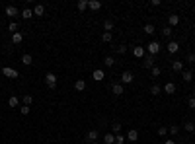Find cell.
Instances as JSON below:
<instances>
[{"instance_id": "ac0fdd59", "label": "cell", "mask_w": 195, "mask_h": 144, "mask_svg": "<svg viewBox=\"0 0 195 144\" xmlns=\"http://www.w3.org/2000/svg\"><path fill=\"white\" fill-rule=\"evenodd\" d=\"M164 92H166V94H176V84H174V82H168L166 86H164Z\"/></svg>"}, {"instance_id": "ba28073f", "label": "cell", "mask_w": 195, "mask_h": 144, "mask_svg": "<svg viewBox=\"0 0 195 144\" xmlns=\"http://www.w3.org/2000/svg\"><path fill=\"white\" fill-rule=\"evenodd\" d=\"M166 49H168V53H172V55H174V53H178V51H180V43H178V41H170Z\"/></svg>"}, {"instance_id": "7dc6e473", "label": "cell", "mask_w": 195, "mask_h": 144, "mask_svg": "<svg viewBox=\"0 0 195 144\" xmlns=\"http://www.w3.org/2000/svg\"><path fill=\"white\" fill-rule=\"evenodd\" d=\"M191 98H195V90H193V95H191Z\"/></svg>"}, {"instance_id": "7bdbcfd3", "label": "cell", "mask_w": 195, "mask_h": 144, "mask_svg": "<svg viewBox=\"0 0 195 144\" xmlns=\"http://www.w3.org/2000/svg\"><path fill=\"white\" fill-rule=\"evenodd\" d=\"M187 61L189 62H195V55H193V53H189V55H187Z\"/></svg>"}, {"instance_id": "2e32d148", "label": "cell", "mask_w": 195, "mask_h": 144, "mask_svg": "<svg viewBox=\"0 0 195 144\" xmlns=\"http://www.w3.org/2000/svg\"><path fill=\"white\" fill-rule=\"evenodd\" d=\"M172 70H176V72H183V62L174 61V62H172Z\"/></svg>"}, {"instance_id": "60d3db41", "label": "cell", "mask_w": 195, "mask_h": 144, "mask_svg": "<svg viewBox=\"0 0 195 144\" xmlns=\"http://www.w3.org/2000/svg\"><path fill=\"white\" fill-rule=\"evenodd\" d=\"M113 132H115V135H119V131H121V125H119V123H113Z\"/></svg>"}, {"instance_id": "7402d4cb", "label": "cell", "mask_w": 195, "mask_h": 144, "mask_svg": "<svg viewBox=\"0 0 195 144\" xmlns=\"http://www.w3.org/2000/svg\"><path fill=\"white\" fill-rule=\"evenodd\" d=\"M86 138H88V142H96L98 140V131H90Z\"/></svg>"}, {"instance_id": "484cf974", "label": "cell", "mask_w": 195, "mask_h": 144, "mask_svg": "<svg viewBox=\"0 0 195 144\" xmlns=\"http://www.w3.org/2000/svg\"><path fill=\"white\" fill-rule=\"evenodd\" d=\"M103 65L107 66V68H111L113 65H115V58L113 57H105V61H103Z\"/></svg>"}, {"instance_id": "bcb514c9", "label": "cell", "mask_w": 195, "mask_h": 144, "mask_svg": "<svg viewBox=\"0 0 195 144\" xmlns=\"http://www.w3.org/2000/svg\"><path fill=\"white\" fill-rule=\"evenodd\" d=\"M90 144H99V142H98V140H96V142H90Z\"/></svg>"}, {"instance_id": "f546056e", "label": "cell", "mask_w": 195, "mask_h": 144, "mask_svg": "<svg viewBox=\"0 0 195 144\" xmlns=\"http://www.w3.org/2000/svg\"><path fill=\"white\" fill-rule=\"evenodd\" d=\"M76 8H78V10H80V12H84V10H86V8H88V2H86V0H80V2H78V4H76Z\"/></svg>"}, {"instance_id": "d6a6232c", "label": "cell", "mask_w": 195, "mask_h": 144, "mask_svg": "<svg viewBox=\"0 0 195 144\" xmlns=\"http://www.w3.org/2000/svg\"><path fill=\"white\" fill-rule=\"evenodd\" d=\"M168 132H170V135H178V132H180V127H178V125L168 127Z\"/></svg>"}, {"instance_id": "f6af8a7d", "label": "cell", "mask_w": 195, "mask_h": 144, "mask_svg": "<svg viewBox=\"0 0 195 144\" xmlns=\"http://www.w3.org/2000/svg\"><path fill=\"white\" fill-rule=\"evenodd\" d=\"M164 144H176V140H166Z\"/></svg>"}, {"instance_id": "44dd1931", "label": "cell", "mask_w": 195, "mask_h": 144, "mask_svg": "<svg viewBox=\"0 0 195 144\" xmlns=\"http://www.w3.org/2000/svg\"><path fill=\"white\" fill-rule=\"evenodd\" d=\"M133 55H135L137 58L144 57V47H135V49H133Z\"/></svg>"}, {"instance_id": "8992f818", "label": "cell", "mask_w": 195, "mask_h": 144, "mask_svg": "<svg viewBox=\"0 0 195 144\" xmlns=\"http://www.w3.org/2000/svg\"><path fill=\"white\" fill-rule=\"evenodd\" d=\"M92 78H94V80H96V82H102V80L105 78V72L102 70V68H96V70H94V72H92Z\"/></svg>"}, {"instance_id": "836d02e7", "label": "cell", "mask_w": 195, "mask_h": 144, "mask_svg": "<svg viewBox=\"0 0 195 144\" xmlns=\"http://www.w3.org/2000/svg\"><path fill=\"white\" fill-rule=\"evenodd\" d=\"M172 33H174V29H172V28H168V25H166L164 29H162V35H164V37H172Z\"/></svg>"}, {"instance_id": "4316f807", "label": "cell", "mask_w": 195, "mask_h": 144, "mask_svg": "<svg viewBox=\"0 0 195 144\" xmlns=\"http://www.w3.org/2000/svg\"><path fill=\"white\" fill-rule=\"evenodd\" d=\"M111 39H113V35L109 33V31H105V33L102 35V41H103V43H109V41H111Z\"/></svg>"}, {"instance_id": "d4e9b609", "label": "cell", "mask_w": 195, "mask_h": 144, "mask_svg": "<svg viewBox=\"0 0 195 144\" xmlns=\"http://www.w3.org/2000/svg\"><path fill=\"white\" fill-rule=\"evenodd\" d=\"M103 29L111 33V29H113V22H111V20H105V22H103Z\"/></svg>"}, {"instance_id": "ffe728a7", "label": "cell", "mask_w": 195, "mask_h": 144, "mask_svg": "<svg viewBox=\"0 0 195 144\" xmlns=\"http://www.w3.org/2000/svg\"><path fill=\"white\" fill-rule=\"evenodd\" d=\"M74 88L78 90V92H84V90H86V82H84V80H76V82H74Z\"/></svg>"}, {"instance_id": "74e56055", "label": "cell", "mask_w": 195, "mask_h": 144, "mask_svg": "<svg viewBox=\"0 0 195 144\" xmlns=\"http://www.w3.org/2000/svg\"><path fill=\"white\" fill-rule=\"evenodd\" d=\"M117 53H119V55H125V53H127V45H119L117 47Z\"/></svg>"}, {"instance_id": "e575fe53", "label": "cell", "mask_w": 195, "mask_h": 144, "mask_svg": "<svg viewBox=\"0 0 195 144\" xmlns=\"http://www.w3.org/2000/svg\"><path fill=\"white\" fill-rule=\"evenodd\" d=\"M29 111H31L29 105H22V107H20V113L22 115H29Z\"/></svg>"}, {"instance_id": "6da1fadb", "label": "cell", "mask_w": 195, "mask_h": 144, "mask_svg": "<svg viewBox=\"0 0 195 144\" xmlns=\"http://www.w3.org/2000/svg\"><path fill=\"white\" fill-rule=\"evenodd\" d=\"M45 84L49 86L51 90H55L57 88V76L53 72H49V74H45Z\"/></svg>"}, {"instance_id": "ee69618b", "label": "cell", "mask_w": 195, "mask_h": 144, "mask_svg": "<svg viewBox=\"0 0 195 144\" xmlns=\"http://www.w3.org/2000/svg\"><path fill=\"white\" fill-rule=\"evenodd\" d=\"M150 6H154V8H156V6H160V0H152Z\"/></svg>"}, {"instance_id": "7a4b0ae2", "label": "cell", "mask_w": 195, "mask_h": 144, "mask_svg": "<svg viewBox=\"0 0 195 144\" xmlns=\"http://www.w3.org/2000/svg\"><path fill=\"white\" fill-rule=\"evenodd\" d=\"M146 49H148V55L154 57V55H158V53H160V43H158V41H150Z\"/></svg>"}, {"instance_id": "30bf717a", "label": "cell", "mask_w": 195, "mask_h": 144, "mask_svg": "<svg viewBox=\"0 0 195 144\" xmlns=\"http://www.w3.org/2000/svg\"><path fill=\"white\" fill-rule=\"evenodd\" d=\"M88 8L94 10V12H98V10L102 8V2H99V0H90V2H88Z\"/></svg>"}, {"instance_id": "ab89813d", "label": "cell", "mask_w": 195, "mask_h": 144, "mask_svg": "<svg viewBox=\"0 0 195 144\" xmlns=\"http://www.w3.org/2000/svg\"><path fill=\"white\" fill-rule=\"evenodd\" d=\"M168 135V129L166 127H160V129H158V136H166Z\"/></svg>"}, {"instance_id": "f35d334b", "label": "cell", "mask_w": 195, "mask_h": 144, "mask_svg": "<svg viewBox=\"0 0 195 144\" xmlns=\"http://www.w3.org/2000/svg\"><path fill=\"white\" fill-rule=\"evenodd\" d=\"M33 101V95H24V105H29Z\"/></svg>"}, {"instance_id": "d590c367", "label": "cell", "mask_w": 195, "mask_h": 144, "mask_svg": "<svg viewBox=\"0 0 195 144\" xmlns=\"http://www.w3.org/2000/svg\"><path fill=\"white\" fill-rule=\"evenodd\" d=\"M115 144H125V136L123 135H115Z\"/></svg>"}, {"instance_id": "277c9868", "label": "cell", "mask_w": 195, "mask_h": 144, "mask_svg": "<svg viewBox=\"0 0 195 144\" xmlns=\"http://www.w3.org/2000/svg\"><path fill=\"white\" fill-rule=\"evenodd\" d=\"M135 80V76H133V72H129V70H125L123 74H121V84H131Z\"/></svg>"}, {"instance_id": "d6986e66", "label": "cell", "mask_w": 195, "mask_h": 144, "mask_svg": "<svg viewBox=\"0 0 195 144\" xmlns=\"http://www.w3.org/2000/svg\"><path fill=\"white\" fill-rule=\"evenodd\" d=\"M43 14H45V6H43V4H37L35 10H33V16H37V18H39V16H43Z\"/></svg>"}, {"instance_id": "f1b7e54d", "label": "cell", "mask_w": 195, "mask_h": 144, "mask_svg": "<svg viewBox=\"0 0 195 144\" xmlns=\"http://www.w3.org/2000/svg\"><path fill=\"white\" fill-rule=\"evenodd\" d=\"M150 74H152V78H158V76H160V66H152Z\"/></svg>"}, {"instance_id": "8d00e7d4", "label": "cell", "mask_w": 195, "mask_h": 144, "mask_svg": "<svg viewBox=\"0 0 195 144\" xmlns=\"http://www.w3.org/2000/svg\"><path fill=\"white\" fill-rule=\"evenodd\" d=\"M8 29L12 31V33H18V24H16V22H12V24L8 25Z\"/></svg>"}, {"instance_id": "7c38bea8", "label": "cell", "mask_w": 195, "mask_h": 144, "mask_svg": "<svg viewBox=\"0 0 195 144\" xmlns=\"http://www.w3.org/2000/svg\"><path fill=\"white\" fill-rule=\"evenodd\" d=\"M137 138H139V131H135V129H131L129 132H127V140L129 142H135Z\"/></svg>"}, {"instance_id": "9a60e30c", "label": "cell", "mask_w": 195, "mask_h": 144, "mask_svg": "<svg viewBox=\"0 0 195 144\" xmlns=\"http://www.w3.org/2000/svg\"><path fill=\"white\" fill-rule=\"evenodd\" d=\"M22 41H24V33H20V31L18 33H12V43L18 45V43H22Z\"/></svg>"}, {"instance_id": "5b68a950", "label": "cell", "mask_w": 195, "mask_h": 144, "mask_svg": "<svg viewBox=\"0 0 195 144\" xmlns=\"http://www.w3.org/2000/svg\"><path fill=\"white\" fill-rule=\"evenodd\" d=\"M4 14L8 16V18H16V16H20V10L16 6H6V10H4Z\"/></svg>"}, {"instance_id": "5bb4252c", "label": "cell", "mask_w": 195, "mask_h": 144, "mask_svg": "<svg viewBox=\"0 0 195 144\" xmlns=\"http://www.w3.org/2000/svg\"><path fill=\"white\" fill-rule=\"evenodd\" d=\"M154 66V57L152 55H146L144 57V68H152Z\"/></svg>"}, {"instance_id": "4dcf8cb0", "label": "cell", "mask_w": 195, "mask_h": 144, "mask_svg": "<svg viewBox=\"0 0 195 144\" xmlns=\"http://www.w3.org/2000/svg\"><path fill=\"white\" fill-rule=\"evenodd\" d=\"M183 131H186V132H193L195 125H193V123H186V125H183Z\"/></svg>"}, {"instance_id": "8fae6325", "label": "cell", "mask_w": 195, "mask_h": 144, "mask_svg": "<svg viewBox=\"0 0 195 144\" xmlns=\"http://www.w3.org/2000/svg\"><path fill=\"white\" fill-rule=\"evenodd\" d=\"M22 65H25V66L33 65V57H31L29 53H25V55H22Z\"/></svg>"}, {"instance_id": "e0dca14e", "label": "cell", "mask_w": 195, "mask_h": 144, "mask_svg": "<svg viewBox=\"0 0 195 144\" xmlns=\"http://www.w3.org/2000/svg\"><path fill=\"white\" fill-rule=\"evenodd\" d=\"M182 78H183V82H191V80H193V72L191 70H183Z\"/></svg>"}, {"instance_id": "b9f144b4", "label": "cell", "mask_w": 195, "mask_h": 144, "mask_svg": "<svg viewBox=\"0 0 195 144\" xmlns=\"http://www.w3.org/2000/svg\"><path fill=\"white\" fill-rule=\"evenodd\" d=\"M187 105H189L191 109H195V98H189V99H187Z\"/></svg>"}, {"instance_id": "3957f363", "label": "cell", "mask_w": 195, "mask_h": 144, "mask_svg": "<svg viewBox=\"0 0 195 144\" xmlns=\"http://www.w3.org/2000/svg\"><path fill=\"white\" fill-rule=\"evenodd\" d=\"M2 74L6 78H18V70H14V68H10V66H2Z\"/></svg>"}, {"instance_id": "52a82bcc", "label": "cell", "mask_w": 195, "mask_h": 144, "mask_svg": "<svg viewBox=\"0 0 195 144\" xmlns=\"http://www.w3.org/2000/svg\"><path fill=\"white\" fill-rule=\"evenodd\" d=\"M111 92L115 95H121V94H123V84H121V82H113L111 84Z\"/></svg>"}, {"instance_id": "1f68e13d", "label": "cell", "mask_w": 195, "mask_h": 144, "mask_svg": "<svg viewBox=\"0 0 195 144\" xmlns=\"http://www.w3.org/2000/svg\"><path fill=\"white\" fill-rule=\"evenodd\" d=\"M160 92H162V90H160V86H158V84H154V86H150V94H152V95H158Z\"/></svg>"}, {"instance_id": "83f0119b", "label": "cell", "mask_w": 195, "mask_h": 144, "mask_svg": "<svg viewBox=\"0 0 195 144\" xmlns=\"http://www.w3.org/2000/svg\"><path fill=\"white\" fill-rule=\"evenodd\" d=\"M144 33H146V35H152V33H154V25H152V24H146V25H144Z\"/></svg>"}, {"instance_id": "4fadbf2b", "label": "cell", "mask_w": 195, "mask_h": 144, "mask_svg": "<svg viewBox=\"0 0 195 144\" xmlns=\"http://www.w3.org/2000/svg\"><path fill=\"white\" fill-rule=\"evenodd\" d=\"M22 18L24 20H31V18H33V10H31V8H24L22 10Z\"/></svg>"}, {"instance_id": "cb8c5ba5", "label": "cell", "mask_w": 195, "mask_h": 144, "mask_svg": "<svg viewBox=\"0 0 195 144\" xmlns=\"http://www.w3.org/2000/svg\"><path fill=\"white\" fill-rule=\"evenodd\" d=\"M8 105H10V107H18V105H20V99L16 98V95H12V98L8 99Z\"/></svg>"}, {"instance_id": "9c48e42d", "label": "cell", "mask_w": 195, "mask_h": 144, "mask_svg": "<svg viewBox=\"0 0 195 144\" xmlns=\"http://www.w3.org/2000/svg\"><path fill=\"white\" fill-rule=\"evenodd\" d=\"M178 24H180V16L172 14L170 18H168V28H174V25H178Z\"/></svg>"}, {"instance_id": "603a6c76", "label": "cell", "mask_w": 195, "mask_h": 144, "mask_svg": "<svg viewBox=\"0 0 195 144\" xmlns=\"http://www.w3.org/2000/svg\"><path fill=\"white\" fill-rule=\"evenodd\" d=\"M103 142L105 144H115V136L111 135V132H107V135L103 136Z\"/></svg>"}]
</instances>
